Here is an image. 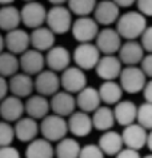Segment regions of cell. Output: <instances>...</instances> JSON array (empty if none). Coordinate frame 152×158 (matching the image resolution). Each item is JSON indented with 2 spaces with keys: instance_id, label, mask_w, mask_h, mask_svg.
Wrapping results in <instances>:
<instances>
[{
  "instance_id": "5",
  "label": "cell",
  "mask_w": 152,
  "mask_h": 158,
  "mask_svg": "<svg viewBox=\"0 0 152 158\" xmlns=\"http://www.w3.org/2000/svg\"><path fill=\"white\" fill-rule=\"evenodd\" d=\"M119 83L126 93L138 94L146 87L147 75L138 66H126L120 74Z\"/></svg>"
},
{
  "instance_id": "26",
  "label": "cell",
  "mask_w": 152,
  "mask_h": 158,
  "mask_svg": "<svg viewBox=\"0 0 152 158\" xmlns=\"http://www.w3.org/2000/svg\"><path fill=\"white\" fill-rule=\"evenodd\" d=\"M100 149L106 156L116 157L118 154L124 149V141L122 137V133H118L115 130H108L104 131L99 138Z\"/></svg>"
},
{
  "instance_id": "37",
  "label": "cell",
  "mask_w": 152,
  "mask_h": 158,
  "mask_svg": "<svg viewBox=\"0 0 152 158\" xmlns=\"http://www.w3.org/2000/svg\"><path fill=\"white\" fill-rule=\"evenodd\" d=\"M106 154L100 149L99 145L88 143L85 146H81V152L79 158H104Z\"/></svg>"
},
{
  "instance_id": "19",
  "label": "cell",
  "mask_w": 152,
  "mask_h": 158,
  "mask_svg": "<svg viewBox=\"0 0 152 158\" xmlns=\"http://www.w3.org/2000/svg\"><path fill=\"white\" fill-rule=\"evenodd\" d=\"M118 56L124 66H138L146 56V51L140 42L126 40L118 52Z\"/></svg>"
},
{
  "instance_id": "45",
  "label": "cell",
  "mask_w": 152,
  "mask_h": 158,
  "mask_svg": "<svg viewBox=\"0 0 152 158\" xmlns=\"http://www.w3.org/2000/svg\"><path fill=\"white\" fill-rule=\"evenodd\" d=\"M114 2L120 7V8H128V7L134 6L138 0H114Z\"/></svg>"
},
{
  "instance_id": "8",
  "label": "cell",
  "mask_w": 152,
  "mask_h": 158,
  "mask_svg": "<svg viewBox=\"0 0 152 158\" xmlns=\"http://www.w3.org/2000/svg\"><path fill=\"white\" fill-rule=\"evenodd\" d=\"M61 90L71 94H79L81 90L87 87V75L85 71L77 66H69L60 75Z\"/></svg>"
},
{
  "instance_id": "11",
  "label": "cell",
  "mask_w": 152,
  "mask_h": 158,
  "mask_svg": "<svg viewBox=\"0 0 152 158\" xmlns=\"http://www.w3.org/2000/svg\"><path fill=\"white\" fill-rule=\"evenodd\" d=\"M120 18V7L114 0H101L97 2V6L93 11V19L99 23V26L111 27L116 24Z\"/></svg>"
},
{
  "instance_id": "44",
  "label": "cell",
  "mask_w": 152,
  "mask_h": 158,
  "mask_svg": "<svg viewBox=\"0 0 152 158\" xmlns=\"http://www.w3.org/2000/svg\"><path fill=\"white\" fill-rule=\"evenodd\" d=\"M143 95H144L146 102L152 103V79H150V81L147 82L146 87H144V90H143Z\"/></svg>"
},
{
  "instance_id": "6",
  "label": "cell",
  "mask_w": 152,
  "mask_h": 158,
  "mask_svg": "<svg viewBox=\"0 0 152 158\" xmlns=\"http://www.w3.org/2000/svg\"><path fill=\"white\" fill-rule=\"evenodd\" d=\"M71 32L77 43H92L100 32L99 23L93 16H80L73 20Z\"/></svg>"
},
{
  "instance_id": "13",
  "label": "cell",
  "mask_w": 152,
  "mask_h": 158,
  "mask_svg": "<svg viewBox=\"0 0 152 158\" xmlns=\"http://www.w3.org/2000/svg\"><path fill=\"white\" fill-rule=\"evenodd\" d=\"M123 63L116 55H103L96 66V74L100 79L106 81H116L120 78L123 71Z\"/></svg>"
},
{
  "instance_id": "48",
  "label": "cell",
  "mask_w": 152,
  "mask_h": 158,
  "mask_svg": "<svg viewBox=\"0 0 152 158\" xmlns=\"http://www.w3.org/2000/svg\"><path fill=\"white\" fill-rule=\"evenodd\" d=\"M147 148L150 149V152L152 153V130L148 133V139H147Z\"/></svg>"
},
{
  "instance_id": "49",
  "label": "cell",
  "mask_w": 152,
  "mask_h": 158,
  "mask_svg": "<svg viewBox=\"0 0 152 158\" xmlns=\"http://www.w3.org/2000/svg\"><path fill=\"white\" fill-rule=\"evenodd\" d=\"M15 3V0H0V6H12Z\"/></svg>"
},
{
  "instance_id": "47",
  "label": "cell",
  "mask_w": 152,
  "mask_h": 158,
  "mask_svg": "<svg viewBox=\"0 0 152 158\" xmlns=\"http://www.w3.org/2000/svg\"><path fill=\"white\" fill-rule=\"evenodd\" d=\"M6 51V36L0 34V54Z\"/></svg>"
},
{
  "instance_id": "10",
  "label": "cell",
  "mask_w": 152,
  "mask_h": 158,
  "mask_svg": "<svg viewBox=\"0 0 152 158\" xmlns=\"http://www.w3.org/2000/svg\"><path fill=\"white\" fill-rule=\"evenodd\" d=\"M95 44L103 55H115L122 48L123 38L120 36L116 28L106 27V28L100 30L95 40Z\"/></svg>"
},
{
  "instance_id": "12",
  "label": "cell",
  "mask_w": 152,
  "mask_h": 158,
  "mask_svg": "<svg viewBox=\"0 0 152 158\" xmlns=\"http://www.w3.org/2000/svg\"><path fill=\"white\" fill-rule=\"evenodd\" d=\"M49 103H51V111H52V114H56V115H60L64 118L71 117L77 109L76 97H73V94L67 93L64 90H60L53 97H51Z\"/></svg>"
},
{
  "instance_id": "40",
  "label": "cell",
  "mask_w": 152,
  "mask_h": 158,
  "mask_svg": "<svg viewBox=\"0 0 152 158\" xmlns=\"http://www.w3.org/2000/svg\"><path fill=\"white\" fill-rule=\"evenodd\" d=\"M0 158H21L19 150L15 146H4L0 148Z\"/></svg>"
},
{
  "instance_id": "21",
  "label": "cell",
  "mask_w": 152,
  "mask_h": 158,
  "mask_svg": "<svg viewBox=\"0 0 152 158\" xmlns=\"http://www.w3.org/2000/svg\"><path fill=\"white\" fill-rule=\"evenodd\" d=\"M11 95L18 98H29L35 90V79L28 74L18 73L12 78L8 79Z\"/></svg>"
},
{
  "instance_id": "9",
  "label": "cell",
  "mask_w": 152,
  "mask_h": 158,
  "mask_svg": "<svg viewBox=\"0 0 152 158\" xmlns=\"http://www.w3.org/2000/svg\"><path fill=\"white\" fill-rule=\"evenodd\" d=\"M61 89L60 77L55 71L47 69L35 77V91L43 97L51 98Z\"/></svg>"
},
{
  "instance_id": "25",
  "label": "cell",
  "mask_w": 152,
  "mask_h": 158,
  "mask_svg": "<svg viewBox=\"0 0 152 158\" xmlns=\"http://www.w3.org/2000/svg\"><path fill=\"white\" fill-rule=\"evenodd\" d=\"M56 35L47 26L39 27L31 32V48H35L40 52H47L55 46Z\"/></svg>"
},
{
  "instance_id": "17",
  "label": "cell",
  "mask_w": 152,
  "mask_h": 158,
  "mask_svg": "<svg viewBox=\"0 0 152 158\" xmlns=\"http://www.w3.org/2000/svg\"><path fill=\"white\" fill-rule=\"evenodd\" d=\"M31 47V34L23 28H16L6 34V50L20 56Z\"/></svg>"
},
{
  "instance_id": "39",
  "label": "cell",
  "mask_w": 152,
  "mask_h": 158,
  "mask_svg": "<svg viewBox=\"0 0 152 158\" xmlns=\"http://www.w3.org/2000/svg\"><path fill=\"white\" fill-rule=\"evenodd\" d=\"M138 11L146 18H152V0H138L136 2Z\"/></svg>"
},
{
  "instance_id": "1",
  "label": "cell",
  "mask_w": 152,
  "mask_h": 158,
  "mask_svg": "<svg viewBox=\"0 0 152 158\" xmlns=\"http://www.w3.org/2000/svg\"><path fill=\"white\" fill-rule=\"evenodd\" d=\"M147 18L139 11H128L120 15L116 22V30L126 40H136L142 38L147 30Z\"/></svg>"
},
{
  "instance_id": "20",
  "label": "cell",
  "mask_w": 152,
  "mask_h": 158,
  "mask_svg": "<svg viewBox=\"0 0 152 158\" xmlns=\"http://www.w3.org/2000/svg\"><path fill=\"white\" fill-rule=\"evenodd\" d=\"M68 129L72 135L77 138H83L91 134L93 130V123H92V117L88 113L76 110L71 117H68Z\"/></svg>"
},
{
  "instance_id": "33",
  "label": "cell",
  "mask_w": 152,
  "mask_h": 158,
  "mask_svg": "<svg viewBox=\"0 0 152 158\" xmlns=\"http://www.w3.org/2000/svg\"><path fill=\"white\" fill-rule=\"evenodd\" d=\"M20 70V59L10 51H4L0 54V75L7 79L12 78Z\"/></svg>"
},
{
  "instance_id": "46",
  "label": "cell",
  "mask_w": 152,
  "mask_h": 158,
  "mask_svg": "<svg viewBox=\"0 0 152 158\" xmlns=\"http://www.w3.org/2000/svg\"><path fill=\"white\" fill-rule=\"evenodd\" d=\"M49 4H52V7L55 6H65L68 3V0H48Z\"/></svg>"
},
{
  "instance_id": "2",
  "label": "cell",
  "mask_w": 152,
  "mask_h": 158,
  "mask_svg": "<svg viewBox=\"0 0 152 158\" xmlns=\"http://www.w3.org/2000/svg\"><path fill=\"white\" fill-rule=\"evenodd\" d=\"M72 12L65 6L51 7L47 14L45 26L55 35H64L72 30Z\"/></svg>"
},
{
  "instance_id": "16",
  "label": "cell",
  "mask_w": 152,
  "mask_h": 158,
  "mask_svg": "<svg viewBox=\"0 0 152 158\" xmlns=\"http://www.w3.org/2000/svg\"><path fill=\"white\" fill-rule=\"evenodd\" d=\"M72 54L64 46H53L45 52V63L49 70L55 73H63L71 66Z\"/></svg>"
},
{
  "instance_id": "15",
  "label": "cell",
  "mask_w": 152,
  "mask_h": 158,
  "mask_svg": "<svg viewBox=\"0 0 152 158\" xmlns=\"http://www.w3.org/2000/svg\"><path fill=\"white\" fill-rule=\"evenodd\" d=\"M20 70L21 73L28 74L31 77H36L45 70V55H43V52L29 48L28 51H25L24 54H21L20 56Z\"/></svg>"
},
{
  "instance_id": "28",
  "label": "cell",
  "mask_w": 152,
  "mask_h": 158,
  "mask_svg": "<svg viewBox=\"0 0 152 158\" xmlns=\"http://www.w3.org/2000/svg\"><path fill=\"white\" fill-rule=\"evenodd\" d=\"M55 148L45 138H36L25 148V158H53Z\"/></svg>"
},
{
  "instance_id": "24",
  "label": "cell",
  "mask_w": 152,
  "mask_h": 158,
  "mask_svg": "<svg viewBox=\"0 0 152 158\" xmlns=\"http://www.w3.org/2000/svg\"><path fill=\"white\" fill-rule=\"evenodd\" d=\"M15 134L20 142L29 143L37 138V134L40 133V123L31 117H23L15 123Z\"/></svg>"
},
{
  "instance_id": "14",
  "label": "cell",
  "mask_w": 152,
  "mask_h": 158,
  "mask_svg": "<svg viewBox=\"0 0 152 158\" xmlns=\"http://www.w3.org/2000/svg\"><path fill=\"white\" fill-rule=\"evenodd\" d=\"M25 113V103L21 98L15 95H8L6 99L0 102V119L16 123L19 119H21Z\"/></svg>"
},
{
  "instance_id": "18",
  "label": "cell",
  "mask_w": 152,
  "mask_h": 158,
  "mask_svg": "<svg viewBox=\"0 0 152 158\" xmlns=\"http://www.w3.org/2000/svg\"><path fill=\"white\" fill-rule=\"evenodd\" d=\"M122 137L124 141V146L128 149H134V150H138L139 152L144 146H147L148 133L138 122L132 123L130 126H126L124 130L122 131Z\"/></svg>"
},
{
  "instance_id": "29",
  "label": "cell",
  "mask_w": 152,
  "mask_h": 158,
  "mask_svg": "<svg viewBox=\"0 0 152 158\" xmlns=\"http://www.w3.org/2000/svg\"><path fill=\"white\" fill-rule=\"evenodd\" d=\"M21 23L20 10L12 6H3L0 7V30L10 32L19 28Z\"/></svg>"
},
{
  "instance_id": "38",
  "label": "cell",
  "mask_w": 152,
  "mask_h": 158,
  "mask_svg": "<svg viewBox=\"0 0 152 158\" xmlns=\"http://www.w3.org/2000/svg\"><path fill=\"white\" fill-rule=\"evenodd\" d=\"M140 43H142L143 48L146 52L152 54V26H148L147 30L140 38Z\"/></svg>"
},
{
  "instance_id": "43",
  "label": "cell",
  "mask_w": 152,
  "mask_h": 158,
  "mask_svg": "<svg viewBox=\"0 0 152 158\" xmlns=\"http://www.w3.org/2000/svg\"><path fill=\"white\" fill-rule=\"evenodd\" d=\"M115 158H142V157H140V153L138 152V150L124 148Z\"/></svg>"
},
{
  "instance_id": "23",
  "label": "cell",
  "mask_w": 152,
  "mask_h": 158,
  "mask_svg": "<svg viewBox=\"0 0 152 158\" xmlns=\"http://www.w3.org/2000/svg\"><path fill=\"white\" fill-rule=\"evenodd\" d=\"M101 98L99 94V89H93L87 86L79 94H76V105L80 111L93 114L101 106Z\"/></svg>"
},
{
  "instance_id": "50",
  "label": "cell",
  "mask_w": 152,
  "mask_h": 158,
  "mask_svg": "<svg viewBox=\"0 0 152 158\" xmlns=\"http://www.w3.org/2000/svg\"><path fill=\"white\" fill-rule=\"evenodd\" d=\"M143 158H152V153H151V154H147V156L143 157Z\"/></svg>"
},
{
  "instance_id": "27",
  "label": "cell",
  "mask_w": 152,
  "mask_h": 158,
  "mask_svg": "<svg viewBox=\"0 0 152 158\" xmlns=\"http://www.w3.org/2000/svg\"><path fill=\"white\" fill-rule=\"evenodd\" d=\"M138 109L139 107L132 101L122 99L118 105H115L114 109L116 122L123 127L136 123V121H138Z\"/></svg>"
},
{
  "instance_id": "42",
  "label": "cell",
  "mask_w": 152,
  "mask_h": 158,
  "mask_svg": "<svg viewBox=\"0 0 152 158\" xmlns=\"http://www.w3.org/2000/svg\"><path fill=\"white\" fill-rule=\"evenodd\" d=\"M10 91V85H8V79L0 75V102L3 99H6L8 97Z\"/></svg>"
},
{
  "instance_id": "34",
  "label": "cell",
  "mask_w": 152,
  "mask_h": 158,
  "mask_svg": "<svg viewBox=\"0 0 152 158\" xmlns=\"http://www.w3.org/2000/svg\"><path fill=\"white\" fill-rule=\"evenodd\" d=\"M97 6V0H68L67 7L69 11L76 15L77 18L80 16H91Z\"/></svg>"
},
{
  "instance_id": "30",
  "label": "cell",
  "mask_w": 152,
  "mask_h": 158,
  "mask_svg": "<svg viewBox=\"0 0 152 158\" xmlns=\"http://www.w3.org/2000/svg\"><path fill=\"white\" fill-rule=\"evenodd\" d=\"M123 93H124V90L122 89L119 82H116V81H106L99 87L101 102L106 103V106L118 105L123 98Z\"/></svg>"
},
{
  "instance_id": "3",
  "label": "cell",
  "mask_w": 152,
  "mask_h": 158,
  "mask_svg": "<svg viewBox=\"0 0 152 158\" xmlns=\"http://www.w3.org/2000/svg\"><path fill=\"white\" fill-rule=\"evenodd\" d=\"M68 121L64 117L56 115V114H49L44 119L40 121V134L43 138H45L49 142H59L63 138L67 137Z\"/></svg>"
},
{
  "instance_id": "32",
  "label": "cell",
  "mask_w": 152,
  "mask_h": 158,
  "mask_svg": "<svg viewBox=\"0 0 152 158\" xmlns=\"http://www.w3.org/2000/svg\"><path fill=\"white\" fill-rule=\"evenodd\" d=\"M81 146L75 138L65 137L59 141L55 146L56 158H79Z\"/></svg>"
},
{
  "instance_id": "4",
  "label": "cell",
  "mask_w": 152,
  "mask_h": 158,
  "mask_svg": "<svg viewBox=\"0 0 152 158\" xmlns=\"http://www.w3.org/2000/svg\"><path fill=\"white\" fill-rule=\"evenodd\" d=\"M100 58L101 52L95 43H79L72 52V60L75 66L84 71L96 69Z\"/></svg>"
},
{
  "instance_id": "7",
  "label": "cell",
  "mask_w": 152,
  "mask_h": 158,
  "mask_svg": "<svg viewBox=\"0 0 152 158\" xmlns=\"http://www.w3.org/2000/svg\"><path fill=\"white\" fill-rule=\"evenodd\" d=\"M21 14V23L27 28L35 30L39 27H43L45 24L47 20V14L48 11L45 10V7L39 2H29L25 3L24 6L20 8Z\"/></svg>"
},
{
  "instance_id": "31",
  "label": "cell",
  "mask_w": 152,
  "mask_h": 158,
  "mask_svg": "<svg viewBox=\"0 0 152 158\" xmlns=\"http://www.w3.org/2000/svg\"><path fill=\"white\" fill-rule=\"evenodd\" d=\"M115 122H116V119H115L114 109H111L110 106H100V107L92 114L93 129L99 130L101 133L112 130Z\"/></svg>"
},
{
  "instance_id": "36",
  "label": "cell",
  "mask_w": 152,
  "mask_h": 158,
  "mask_svg": "<svg viewBox=\"0 0 152 158\" xmlns=\"http://www.w3.org/2000/svg\"><path fill=\"white\" fill-rule=\"evenodd\" d=\"M15 138H16L15 127L10 123V122L0 119V148L11 146Z\"/></svg>"
},
{
  "instance_id": "51",
  "label": "cell",
  "mask_w": 152,
  "mask_h": 158,
  "mask_svg": "<svg viewBox=\"0 0 152 158\" xmlns=\"http://www.w3.org/2000/svg\"><path fill=\"white\" fill-rule=\"evenodd\" d=\"M25 3H29V2H37V0H24Z\"/></svg>"
},
{
  "instance_id": "35",
  "label": "cell",
  "mask_w": 152,
  "mask_h": 158,
  "mask_svg": "<svg viewBox=\"0 0 152 158\" xmlns=\"http://www.w3.org/2000/svg\"><path fill=\"white\" fill-rule=\"evenodd\" d=\"M138 123L146 130H152V103L144 102L138 109Z\"/></svg>"
},
{
  "instance_id": "22",
  "label": "cell",
  "mask_w": 152,
  "mask_h": 158,
  "mask_svg": "<svg viewBox=\"0 0 152 158\" xmlns=\"http://www.w3.org/2000/svg\"><path fill=\"white\" fill-rule=\"evenodd\" d=\"M24 103L27 117H31L36 121H41L47 115H49L51 103L47 97H43L40 94H33L29 98H27Z\"/></svg>"
},
{
  "instance_id": "41",
  "label": "cell",
  "mask_w": 152,
  "mask_h": 158,
  "mask_svg": "<svg viewBox=\"0 0 152 158\" xmlns=\"http://www.w3.org/2000/svg\"><path fill=\"white\" fill-rule=\"evenodd\" d=\"M140 69L144 71L147 78L152 79V54H147L140 63Z\"/></svg>"
}]
</instances>
